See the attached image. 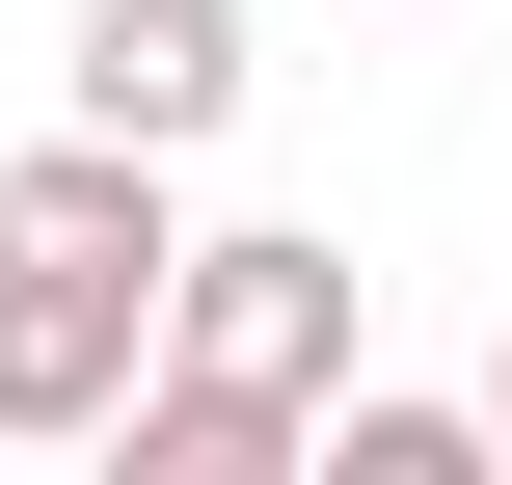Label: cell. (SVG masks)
Returning <instances> with one entry per match:
<instances>
[{
  "mask_svg": "<svg viewBox=\"0 0 512 485\" xmlns=\"http://www.w3.org/2000/svg\"><path fill=\"white\" fill-rule=\"evenodd\" d=\"M486 432H512V351H486Z\"/></svg>",
  "mask_w": 512,
  "mask_h": 485,
  "instance_id": "8992f818",
  "label": "cell"
},
{
  "mask_svg": "<svg viewBox=\"0 0 512 485\" xmlns=\"http://www.w3.org/2000/svg\"><path fill=\"white\" fill-rule=\"evenodd\" d=\"M135 351H162V297H135V270H54V243H0V432H27V459H108Z\"/></svg>",
  "mask_w": 512,
  "mask_h": 485,
  "instance_id": "7a4b0ae2",
  "label": "cell"
},
{
  "mask_svg": "<svg viewBox=\"0 0 512 485\" xmlns=\"http://www.w3.org/2000/svg\"><path fill=\"white\" fill-rule=\"evenodd\" d=\"M486 459H512L486 405H378V378H351V405L297 432V485H486Z\"/></svg>",
  "mask_w": 512,
  "mask_h": 485,
  "instance_id": "5b68a950",
  "label": "cell"
},
{
  "mask_svg": "<svg viewBox=\"0 0 512 485\" xmlns=\"http://www.w3.org/2000/svg\"><path fill=\"white\" fill-rule=\"evenodd\" d=\"M108 459H135V485H297V405H216V378H162V351H135Z\"/></svg>",
  "mask_w": 512,
  "mask_h": 485,
  "instance_id": "277c9868",
  "label": "cell"
},
{
  "mask_svg": "<svg viewBox=\"0 0 512 485\" xmlns=\"http://www.w3.org/2000/svg\"><path fill=\"white\" fill-rule=\"evenodd\" d=\"M54 108L216 162V135H243V0H81V27H54Z\"/></svg>",
  "mask_w": 512,
  "mask_h": 485,
  "instance_id": "3957f363",
  "label": "cell"
},
{
  "mask_svg": "<svg viewBox=\"0 0 512 485\" xmlns=\"http://www.w3.org/2000/svg\"><path fill=\"white\" fill-rule=\"evenodd\" d=\"M162 378H216V405H351V243H297V216H243V243H189L162 270Z\"/></svg>",
  "mask_w": 512,
  "mask_h": 485,
  "instance_id": "6da1fadb",
  "label": "cell"
}]
</instances>
